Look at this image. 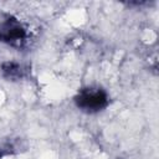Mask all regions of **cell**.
<instances>
[{"instance_id": "6da1fadb", "label": "cell", "mask_w": 159, "mask_h": 159, "mask_svg": "<svg viewBox=\"0 0 159 159\" xmlns=\"http://www.w3.org/2000/svg\"><path fill=\"white\" fill-rule=\"evenodd\" d=\"M104 101H106V97L99 91H87V92H83L81 98H80L81 106L84 107V108H91V109H97V108L102 107Z\"/></svg>"}]
</instances>
